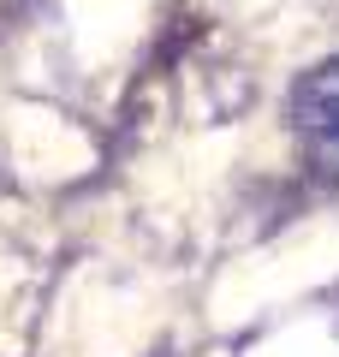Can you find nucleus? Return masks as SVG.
I'll return each instance as SVG.
<instances>
[{
	"mask_svg": "<svg viewBox=\"0 0 339 357\" xmlns=\"http://www.w3.org/2000/svg\"><path fill=\"white\" fill-rule=\"evenodd\" d=\"M292 131L303 137V167L327 185H339V60H322L292 84L286 102Z\"/></svg>",
	"mask_w": 339,
	"mask_h": 357,
	"instance_id": "nucleus-1",
	"label": "nucleus"
}]
</instances>
